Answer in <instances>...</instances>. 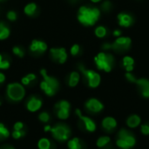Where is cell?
Masks as SVG:
<instances>
[{"instance_id":"cell-26","label":"cell","mask_w":149,"mask_h":149,"mask_svg":"<svg viewBox=\"0 0 149 149\" xmlns=\"http://www.w3.org/2000/svg\"><path fill=\"white\" fill-rule=\"evenodd\" d=\"M110 141L111 140H110V138L108 136H102V137H100V138L98 139V141H97V146L99 148H102L106 147L107 144H109Z\"/></svg>"},{"instance_id":"cell-21","label":"cell","mask_w":149,"mask_h":149,"mask_svg":"<svg viewBox=\"0 0 149 149\" xmlns=\"http://www.w3.org/2000/svg\"><path fill=\"white\" fill-rule=\"evenodd\" d=\"M140 123H141V118L138 115H135V114L130 116L127 120V126L129 127H131V128H134V127H138L140 125Z\"/></svg>"},{"instance_id":"cell-19","label":"cell","mask_w":149,"mask_h":149,"mask_svg":"<svg viewBox=\"0 0 149 149\" xmlns=\"http://www.w3.org/2000/svg\"><path fill=\"white\" fill-rule=\"evenodd\" d=\"M67 147L69 149H84L83 142L79 138H73L67 142Z\"/></svg>"},{"instance_id":"cell-3","label":"cell","mask_w":149,"mask_h":149,"mask_svg":"<svg viewBox=\"0 0 149 149\" xmlns=\"http://www.w3.org/2000/svg\"><path fill=\"white\" fill-rule=\"evenodd\" d=\"M95 64L100 70H103L107 72H111L114 65V58L112 54L106 52H100L94 58Z\"/></svg>"},{"instance_id":"cell-13","label":"cell","mask_w":149,"mask_h":149,"mask_svg":"<svg viewBox=\"0 0 149 149\" xmlns=\"http://www.w3.org/2000/svg\"><path fill=\"white\" fill-rule=\"evenodd\" d=\"M86 107L88 111L92 113H99L103 110V104L97 99H90L86 103Z\"/></svg>"},{"instance_id":"cell-24","label":"cell","mask_w":149,"mask_h":149,"mask_svg":"<svg viewBox=\"0 0 149 149\" xmlns=\"http://www.w3.org/2000/svg\"><path fill=\"white\" fill-rule=\"evenodd\" d=\"M37 4L35 3H28L25 7H24V13L27 15V16H32L35 12H36V10H37Z\"/></svg>"},{"instance_id":"cell-20","label":"cell","mask_w":149,"mask_h":149,"mask_svg":"<svg viewBox=\"0 0 149 149\" xmlns=\"http://www.w3.org/2000/svg\"><path fill=\"white\" fill-rule=\"evenodd\" d=\"M79 79H80L79 73L77 72H72L70 74L69 80H68V85H69V86H71V87H75V86L79 84Z\"/></svg>"},{"instance_id":"cell-23","label":"cell","mask_w":149,"mask_h":149,"mask_svg":"<svg viewBox=\"0 0 149 149\" xmlns=\"http://www.w3.org/2000/svg\"><path fill=\"white\" fill-rule=\"evenodd\" d=\"M10 34V29L3 23H0V40H4L9 38Z\"/></svg>"},{"instance_id":"cell-2","label":"cell","mask_w":149,"mask_h":149,"mask_svg":"<svg viewBox=\"0 0 149 149\" xmlns=\"http://www.w3.org/2000/svg\"><path fill=\"white\" fill-rule=\"evenodd\" d=\"M40 73L43 77V80L40 83L41 90L44 91V93L49 97L54 96L59 88V83L58 79L52 76H49L46 70L45 69H42L40 71Z\"/></svg>"},{"instance_id":"cell-36","label":"cell","mask_w":149,"mask_h":149,"mask_svg":"<svg viewBox=\"0 0 149 149\" xmlns=\"http://www.w3.org/2000/svg\"><path fill=\"white\" fill-rule=\"evenodd\" d=\"M141 133L145 135H149V125L145 124L141 126Z\"/></svg>"},{"instance_id":"cell-11","label":"cell","mask_w":149,"mask_h":149,"mask_svg":"<svg viewBox=\"0 0 149 149\" xmlns=\"http://www.w3.org/2000/svg\"><path fill=\"white\" fill-rule=\"evenodd\" d=\"M131 45V38L127 37H119L113 44H112V49L116 51H124L127 50Z\"/></svg>"},{"instance_id":"cell-40","label":"cell","mask_w":149,"mask_h":149,"mask_svg":"<svg viewBox=\"0 0 149 149\" xmlns=\"http://www.w3.org/2000/svg\"><path fill=\"white\" fill-rule=\"evenodd\" d=\"M113 35L115 36V37H120V35H121V31H120V30H115L114 31H113Z\"/></svg>"},{"instance_id":"cell-18","label":"cell","mask_w":149,"mask_h":149,"mask_svg":"<svg viewBox=\"0 0 149 149\" xmlns=\"http://www.w3.org/2000/svg\"><path fill=\"white\" fill-rule=\"evenodd\" d=\"M38 149H55V144L47 138H42L38 142Z\"/></svg>"},{"instance_id":"cell-34","label":"cell","mask_w":149,"mask_h":149,"mask_svg":"<svg viewBox=\"0 0 149 149\" xmlns=\"http://www.w3.org/2000/svg\"><path fill=\"white\" fill-rule=\"evenodd\" d=\"M7 18L10 21H15L17 19V13L14 10H10L7 13Z\"/></svg>"},{"instance_id":"cell-37","label":"cell","mask_w":149,"mask_h":149,"mask_svg":"<svg viewBox=\"0 0 149 149\" xmlns=\"http://www.w3.org/2000/svg\"><path fill=\"white\" fill-rule=\"evenodd\" d=\"M21 82H22V84H23L24 86H29V85L31 84V80H30L26 76L24 77V78H22Z\"/></svg>"},{"instance_id":"cell-1","label":"cell","mask_w":149,"mask_h":149,"mask_svg":"<svg viewBox=\"0 0 149 149\" xmlns=\"http://www.w3.org/2000/svg\"><path fill=\"white\" fill-rule=\"evenodd\" d=\"M100 16V10L98 8H89L86 6H81L79 10L78 19L79 21L86 26L93 25Z\"/></svg>"},{"instance_id":"cell-32","label":"cell","mask_w":149,"mask_h":149,"mask_svg":"<svg viewBox=\"0 0 149 149\" xmlns=\"http://www.w3.org/2000/svg\"><path fill=\"white\" fill-rule=\"evenodd\" d=\"M26 129L25 128V126L23 122L21 121H17L14 124L13 126V130H16V131H20V130H24Z\"/></svg>"},{"instance_id":"cell-16","label":"cell","mask_w":149,"mask_h":149,"mask_svg":"<svg viewBox=\"0 0 149 149\" xmlns=\"http://www.w3.org/2000/svg\"><path fill=\"white\" fill-rule=\"evenodd\" d=\"M119 24L123 27H129L134 23V18L131 15L126 13H120L118 15Z\"/></svg>"},{"instance_id":"cell-43","label":"cell","mask_w":149,"mask_h":149,"mask_svg":"<svg viewBox=\"0 0 149 149\" xmlns=\"http://www.w3.org/2000/svg\"><path fill=\"white\" fill-rule=\"evenodd\" d=\"M93 3H99V2H100L101 0H91Z\"/></svg>"},{"instance_id":"cell-7","label":"cell","mask_w":149,"mask_h":149,"mask_svg":"<svg viewBox=\"0 0 149 149\" xmlns=\"http://www.w3.org/2000/svg\"><path fill=\"white\" fill-rule=\"evenodd\" d=\"M79 69L80 70V72L83 73V75L86 79L88 86L90 87L96 88L97 86H99V85L100 84V80H101L100 75L99 73H97L96 72H94L93 70L86 69L84 67V65H79Z\"/></svg>"},{"instance_id":"cell-35","label":"cell","mask_w":149,"mask_h":149,"mask_svg":"<svg viewBox=\"0 0 149 149\" xmlns=\"http://www.w3.org/2000/svg\"><path fill=\"white\" fill-rule=\"evenodd\" d=\"M112 7V4L109 1H105L103 3H102V9L105 10V11H107L111 9Z\"/></svg>"},{"instance_id":"cell-14","label":"cell","mask_w":149,"mask_h":149,"mask_svg":"<svg viewBox=\"0 0 149 149\" xmlns=\"http://www.w3.org/2000/svg\"><path fill=\"white\" fill-rule=\"evenodd\" d=\"M134 83L140 87L142 95L145 98H149V80L146 79H136Z\"/></svg>"},{"instance_id":"cell-17","label":"cell","mask_w":149,"mask_h":149,"mask_svg":"<svg viewBox=\"0 0 149 149\" xmlns=\"http://www.w3.org/2000/svg\"><path fill=\"white\" fill-rule=\"evenodd\" d=\"M116 126H117V121L115 119L112 117H107L102 121V127L107 131H112L116 127Z\"/></svg>"},{"instance_id":"cell-28","label":"cell","mask_w":149,"mask_h":149,"mask_svg":"<svg viewBox=\"0 0 149 149\" xmlns=\"http://www.w3.org/2000/svg\"><path fill=\"white\" fill-rule=\"evenodd\" d=\"M95 35L98 37V38H104V37H106V35H107V29L104 27V26H98L96 29H95Z\"/></svg>"},{"instance_id":"cell-22","label":"cell","mask_w":149,"mask_h":149,"mask_svg":"<svg viewBox=\"0 0 149 149\" xmlns=\"http://www.w3.org/2000/svg\"><path fill=\"white\" fill-rule=\"evenodd\" d=\"M134 60L132 57L130 56H126L123 58V65L126 67V70L127 71V72H130L133 71L134 69Z\"/></svg>"},{"instance_id":"cell-33","label":"cell","mask_w":149,"mask_h":149,"mask_svg":"<svg viewBox=\"0 0 149 149\" xmlns=\"http://www.w3.org/2000/svg\"><path fill=\"white\" fill-rule=\"evenodd\" d=\"M79 51H80L79 45H73L72 46V48H71V54L73 55V56H76V55L79 54Z\"/></svg>"},{"instance_id":"cell-6","label":"cell","mask_w":149,"mask_h":149,"mask_svg":"<svg viewBox=\"0 0 149 149\" xmlns=\"http://www.w3.org/2000/svg\"><path fill=\"white\" fill-rule=\"evenodd\" d=\"M135 145V139L127 130L122 129L119 132L117 146L122 149H128Z\"/></svg>"},{"instance_id":"cell-42","label":"cell","mask_w":149,"mask_h":149,"mask_svg":"<svg viewBox=\"0 0 149 149\" xmlns=\"http://www.w3.org/2000/svg\"><path fill=\"white\" fill-rule=\"evenodd\" d=\"M103 48L105 50H109V49H112V45L111 44H105L103 45Z\"/></svg>"},{"instance_id":"cell-12","label":"cell","mask_w":149,"mask_h":149,"mask_svg":"<svg viewBox=\"0 0 149 149\" xmlns=\"http://www.w3.org/2000/svg\"><path fill=\"white\" fill-rule=\"evenodd\" d=\"M51 54L54 60L59 64H64L67 59V52L65 48H52Z\"/></svg>"},{"instance_id":"cell-5","label":"cell","mask_w":149,"mask_h":149,"mask_svg":"<svg viewBox=\"0 0 149 149\" xmlns=\"http://www.w3.org/2000/svg\"><path fill=\"white\" fill-rule=\"evenodd\" d=\"M50 132L52 133L53 138L59 142L66 141L71 136L70 127L64 123H57L51 127Z\"/></svg>"},{"instance_id":"cell-29","label":"cell","mask_w":149,"mask_h":149,"mask_svg":"<svg viewBox=\"0 0 149 149\" xmlns=\"http://www.w3.org/2000/svg\"><path fill=\"white\" fill-rule=\"evenodd\" d=\"M26 134V129L24 130H20V131H16V130H13L11 135L13 137V139L15 140H19L23 137H24Z\"/></svg>"},{"instance_id":"cell-8","label":"cell","mask_w":149,"mask_h":149,"mask_svg":"<svg viewBox=\"0 0 149 149\" xmlns=\"http://www.w3.org/2000/svg\"><path fill=\"white\" fill-rule=\"evenodd\" d=\"M71 105L67 100H60L54 106V113L59 120H65L69 118Z\"/></svg>"},{"instance_id":"cell-41","label":"cell","mask_w":149,"mask_h":149,"mask_svg":"<svg viewBox=\"0 0 149 149\" xmlns=\"http://www.w3.org/2000/svg\"><path fill=\"white\" fill-rule=\"evenodd\" d=\"M4 81H5V76H4L3 73L0 72V84L3 83Z\"/></svg>"},{"instance_id":"cell-15","label":"cell","mask_w":149,"mask_h":149,"mask_svg":"<svg viewBox=\"0 0 149 149\" xmlns=\"http://www.w3.org/2000/svg\"><path fill=\"white\" fill-rule=\"evenodd\" d=\"M30 49L32 52H38L42 53L45 52L47 50V45L46 43L39 40H33L30 45Z\"/></svg>"},{"instance_id":"cell-4","label":"cell","mask_w":149,"mask_h":149,"mask_svg":"<svg viewBox=\"0 0 149 149\" xmlns=\"http://www.w3.org/2000/svg\"><path fill=\"white\" fill-rule=\"evenodd\" d=\"M6 94L9 100L12 102H18L24 99L25 95V89L24 86L19 83H10L7 86Z\"/></svg>"},{"instance_id":"cell-38","label":"cell","mask_w":149,"mask_h":149,"mask_svg":"<svg viewBox=\"0 0 149 149\" xmlns=\"http://www.w3.org/2000/svg\"><path fill=\"white\" fill-rule=\"evenodd\" d=\"M26 77L31 80V82H32V81H34L36 79V75L33 74V73H29V74L26 75Z\"/></svg>"},{"instance_id":"cell-30","label":"cell","mask_w":149,"mask_h":149,"mask_svg":"<svg viewBox=\"0 0 149 149\" xmlns=\"http://www.w3.org/2000/svg\"><path fill=\"white\" fill-rule=\"evenodd\" d=\"M10 67V62L8 60H5L3 58V56L0 54V69L1 70H6Z\"/></svg>"},{"instance_id":"cell-9","label":"cell","mask_w":149,"mask_h":149,"mask_svg":"<svg viewBox=\"0 0 149 149\" xmlns=\"http://www.w3.org/2000/svg\"><path fill=\"white\" fill-rule=\"evenodd\" d=\"M76 114L79 119V126L81 127L85 128L88 132H94L96 130V124L94 123V121L88 117L83 116L79 109L76 110Z\"/></svg>"},{"instance_id":"cell-31","label":"cell","mask_w":149,"mask_h":149,"mask_svg":"<svg viewBox=\"0 0 149 149\" xmlns=\"http://www.w3.org/2000/svg\"><path fill=\"white\" fill-rule=\"evenodd\" d=\"M12 52H13V53H14L16 56H17V57H19V58H23L24 55V51H23L20 47H18V46H14L13 49H12Z\"/></svg>"},{"instance_id":"cell-25","label":"cell","mask_w":149,"mask_h":149,"mask_svg":"<svg viewBox=\"0 0 149 149\" xmlns=\"http://www.w3.org/2000/svg\"><path fill=\"white\" fill-rule=\"evenodd\" d=\"M9 136H10V132L8 128L3 123H0V141L8 139Z\"/></svg>"},{"instance_id":"cell-39","label":"cell","mask_w":149,"mask_h":149,"mask_svg":"<svg viewBox=\"0 0 149 149\" xmlns=\"http://www.w3.org/2000/svg\"><path fill=\"white\" fill-rule=\"evenodd\" d=\"M0 149H15L12 146H10V145H6V144H4V145H3Z\"/></svg>"},{"instance_id":"cell-10","label":"cell","mask_w":149,"mask_h":149,"mask_svg":"<svg viewBox=\"0 0 149 149\" xmlns=\"http://www.w3.org/2000/svg\"><path fill=\"white\" fill-rule=\"evenodd\" d=\"M43 105V101L40 98L37 96H31L26 101V109L31 113L38 111Z\"/></svg>"},{"instance_id":"cell-27","label":"cell","mask_w":149,"mask_h":149,"mask_svg":"<svg viewBox=\"0 0 149 149\" xmlns=\"http://www.w3.org/2000/svg\"><path fill=\"white\" fill-rule=\"evenodd\" d=\"M38 120L42 123H48L51 120V115L47 112H42L38 114Z\"/></svg>"}]
</instances>
